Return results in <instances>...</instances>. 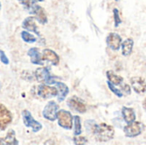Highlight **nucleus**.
<instances>
[{"mask_svg": "<svg viewBox=\"0 0 146 145\" xmlns=\"http://www.w3.org/2000/svg\"><path fill=\"white\" fill-rule=\"evenodd\" d=\"M0 61H1L4 65H8V64L9 63L7 56L5 55V53H4L3 50H0Z\"/></svg>", "mask_w": 146, "mask_h": 145, "instance_id": "nucleus-29", "label": "nucleus"}, {"mask_svg": "<svg viewBox=\"0 0 146 145\" xmlns=\"http://www.w3.org/2000/svg\"><path fill=\"white\" fill-rule=\"evenodd\" d=\"M36 2H41V1H44V0H35Z\"/></svg>", "mask_w": 146, "mask_h": 145, "instance_id": "nucleus-31", "label": "nucleus"}, {"mask_svg": "<svg viewBox=\"0 0 146 145\" xmlns=\"http://www.w3.org/2000/svg\"><path fill=\"white\" fill-rule=\"evenodd\" d=\"M12 115L10 111L2 103H0V129L5 130L12 121Z\"/></svg>", "mask_w": 146, "mask_h": 145, "instance_id": "nucleus-8", "label": "nucleus"}, {"mask_svg": "<svg viewBox=\"0 0 146 145\" xmlns=\"http://www.w3.org/2000/svg\"><path fill=\"white\" fill-rule=\"evenodd\" d=\"M30 14H33L34 15V18L41 24L44 25L47 23L48 21V19H47V15H46V13L44 11V9L40 7L39 5L38 4H35L33 9H31V11L29 12Z\"/></svg>", "mask_w": 146, "mask_h": 145, "instance_id": "nucleus-12", "label": "nucleus"}, {"mask_svg": "<svg viewBox=\"0 0 146 145\" xmlns=\"http://www.w3.org/2000/svg\"><path fill=\"white\" fill-rule=\"evenodd\" d=\"M143 107H144V109L146 110V99L144 101V103H143Z\"/></svg>", "mask_w": 146, "mask_h": 145, "instance_id": "nucleus-30", "label": "nucleus"}, {"mask_svg": "<svg viewBox=\"0 0 146 145\" xmlns=\"http://www.w3.org/2000/svg\"><path fill=\"white\" fill-rule=\"evenodd\" d=\"M106 75L108 78V81H110L111 84H113L115 85H120L123 82V78L120 75L115 74L112 71H108L106 73Z\"/></svg>", "mask_w": 146, "mask_h": 145, "instance_id": "nucleus-20", "label": "nucleus"}, {"mask_svg": "<svg viewBox=\"0 0 146 145\" xmlns=\"http://www.w3.org/2000/svg\"><path fill=\"white\" fill-rule=\"evenodd\" d=\"M56 88L58 90V94H57V100L58 102H62L66 97L68 96V91H69V89L68 87L62 82H59V81H56Z\"/></svg>", "mask_w": 146, "mask_h": 145, "instance_id": "nucleus-16", "label": "nucleus"}, {"mask_svg": "<svg viewBox=\"0 0 146 145\" xmlns=\"http://www.w3.org/2000/svg\"><path fill=\"white\" fill-rule=\"evenodd\" d=\"M68 105L70 109L79 112L80 114H84L86 111V104L82 102L81 99H80L77 97H72L68 100Z\"/></svg>", "mask_w": 146, "mask_h": 145, "instance_id": "nucleus-11", "label": "nucleus"}, {"mask_svg": "<svg viewBox=\"0 0 146 145\" xmlns=\"http://www.w3.org/2000/svg\"><path fill=\"white\" fill-rule=\"evenodd\" d=\"M0 9H1V3H0Z\"/></svg>", "mask_w": 146, "mask_h": 145, "instance_id": "nucleus-32", "label": "nucleus"}, {"mask_svg": "<svg viewBox=\"0 0 146 145\" xmlns=\"http://www.w3.org/2000/svg\"><path fill=\"white\" fill-rule=\"evenodd\" d=\"M115 1H118V0H115Z\"/></svg>", "mask_w": 146, "mask_h": 145, "instance_id": "nucleus-33", "label": "nucleus"}, {"mask_svg": "<svg viewBox=\"0 0 146 145\" xmlns=\"http://www.w3.org/2000/svg\"><path fill=\"white\" fill-rule=\"evenodd\" d=\"M74 144H85L87 143L86 138H84V137H80V135L74 138Z\"/></svg>", "mask_w": 146, "mask_h": 145, "instance_id": "nucleus-28", "label": "nucleus"}, {"mask_svg": "<svg viewBox=\"0 0 146 145\" xmlns=\"http://www.w3.org/2000/svg\"><path fill=\"white\" fill-rule=\"evenodd\" d=\"M22 27L24 29H26L27 31L28 32H34L35 34H37L38 37H41L38 30V26L35 23V18L33 17V16H29V17H27L23 22H22Z\"/></svg>", "mask_w": 146, "mask_h": 145, "instance_id": "nucleus-13", "label": "nucleus"}, {"mask_svg": "<svg viewBox=\"0 0 146 145\" xmlns=\"http://www.w3.org/2000/svg\"><path fill=\"white\" fill-rule=\"evenodd\" d=\"M0 86H1V85H0Z\"/></svg>", "mask_w": 146, "mask_h": 145, "instance_id": "nucleus-34", "label": "nucleus"}, {"mask_svg": "<svg viewBox=\"0 0 146 145\" xmlns=\"http://www.w3.org/2000/svg\"><path fill=\"white\" fill-rule=\"evenodd\" d=\"M21 116H22V120H23V123L27 127H29L33 130V132H38L42 129V125L38 122L32 115V114L30 113V111H28L27 109H25L22 111L21 113Z\"/></svg>", "mask_w": 146, "mask_h": 145, "instance_id": "nucleus-3", "label": "nucleus"}, {"mask_svg": "<svg viewBox=\"0 0 146 145\" xmlns=\"http://www.w3.org/2000/svg\"><path fill=\"white\" fill-rule=\"evenodd\" d=\"M19 144L17 139L15 138V132L13 130H10L5 138H0V144H9V145H17Z\"/></svg>", "mask_w": 146, "mask_h": 145, "instance_id": "nucleus-19", "label": "nucleus"}, {"mask_svg": "<svg viewBox=\"0 0 146 145\" xmlns=\"http://www.w3.org/2000/svg\"><path fill=\"white\" fill-rule=\"evenodd\" d=\"M107 84H108V85H109V88L111 90V91H112L115 95H116L118 97H123V93L121 92V91L120 89H117V88L115 86V85L111 84L110 81H107Z\"/></svg>", "mask_w": 146, "mask_h": 145, "instance_id": "nucleus-25", "label": "nucleus"}, {"mask_svg": "<svg viewBox=\"0 0 146 145\" xmlns=\"http://www.w3.org/2000/svg\"><path fill=\"white\" fill-rule=\"evenodd\" d=\"M34 76L37 81L46 84V85H55L56 82V77L52 76L50 73L49 69L44 67L38 68V69H36L34 73Z\"/></svg>", "mask_w": 146, "mask_h": 145, "instance_id": "nucleus-2", "label": "nucleus"}, {"mask_svg": "<svg viewBox=\"0 0 146 145\" xmlns=\"http://www.w3.org/2000/svg\"><path fill=\"white\" fill-rule=\"evenodd\" d=\"M21 37L22 38V40L27 44H33L37 41V38L34 37V35H33L32 33H30L28 31H22L21 32Z\"/></svg>", "mask_w": 146, "mask_h": 145, "instance_id": "nucleus-21", "label": "nucleus"}, {"mask_svg": "<svg viewBox=\"0 0 146 145\" xmlns=\"http://www.w3.org/2000/svg\"><path fill=\"white\" fill-rule=\"evenodd\" d=\"M18 1L20 3H21L28 10V12H30L31 9H33V7L36 4L35 0H18Z\"/></svg>", "mask_w": 146, "mask_h": 145, "instance_id": "nucleus-23", "label": "nucleus"}, {"mask_svg": "<svg viewBox=\"0 0 146 145\" xmlns=\"http://www.w3.org/2000/svg\"><path fill=\"white\" fill-rule=\"evenodd\" d=\"M37 93L42 98L48 99L54 97H57L58 90L55 86H50V85L43 84L37 87Z\"/></svg>", "mask_w": 146, "mask_h": 145, "instance_id": "nucleus-5", "label": "nucleus"}, {"mask_svg": "<svg viewBox=\"0 0 146 145\" xmlns=\"http://www.w3.org/2000/svg\"><path fill=\"white\" fill-rule=\"evenodd\" d=\"M133 40L129 38H127L125 41H123L121 43V52H122V55L125 56H128L132 54L133 52Z\"/></svg>", "mask_w": 146, "mask_h": 145, "instance_id": "nucleus-18", "label": "nucleus"}, {"mask_svg": "<svg viewBox=\"0 0 146 145\" xmlns=\"http://www.w3.org/2000/svg\"><path fill=\"white\" fill-rule=\"evenodd\" d=\"M143 129H144V126H143L142 123H140L139 121H134L133 122L128 123L124 127L123 130H124V132L127 137L134 138V137L139 136L142 132Z\"/></svg>", "mask_w": 146, "mask_h": 145, "instance_id": "nucleus-7", "label": "nucleus"}, {"mask_svg": "<svg viewBox=\"0 0 146 145\" xmlns=\"http://www.w3.org/2000/svg\"><path fill=\"white\" fill-rule=\"evenodd\" d=\"M114 20H115V26L117 27L120 24H121V18H120V13H119V10L117 9H114Z\"/></svg>", "mask_w": 146, "mask_h": 145, "instance_id": "nucleus-26", "label": "nucleus"}, {"mask_svg": "<svg viewBox=\"0 0 146 145\" xmlns=\"http://www.w3.org/2000/svg\"><path fill=\"white\" fill-rule=\"evenodd\" d=\"M27 56L30 57V61L33 64L38 66L43 65V57L38 48H31L27 51Z\"/></svg>", "mask_w": 146, "mask_h": 145, "instance_id": "nucleus-14", "label": "nucleus"}, {"mask_svg": "<svg viewBox=\"0 0 146 145\" xmlns=\"http://www.w3.org/2000/svg\"><path fill=\"white\" fill-rule=\"evenodd\" d=\"M86 126V129L88 132H92V133H95L96 132V130H97V127H98V124H96L94 121H88L85 123Z\"/></svg>", "mask_w": 146, "mask_h": 145, "instance_id": "nucleus-24", "label": "nucleus"}, {"mask_svg": "<svg viewBox=\"0 0 146 145\" xmlns=\"http://www.w3.org/2000/svg\"><path fill=\"white\" fill-rule=\"evenodd\" d=\"M42 57H43V60H45V61L51 62L52 65H54V66L58 65L59 62H60V58H59L58 55L55 51H53L50 49L44 50L43 54H42Z\"/></svg>", "mask_w": 146, "mask_h": 145, "instance_id": "nucleus-15", "label": "nucleus"}, {"mask_svg": "<svg viewBox=\"0 0 146 145\" xmlns=\"http://www.w3.org/2000/svg\"><path fill=\"white\" fill-rule=\"evenodd\" d=\"M56 119L58 121V125L67 130H70L73 127V119L74 117L72 116V115L64 109L59 110L57 112V115H56Z\"/></svg>", "mask_w": 146, "mask_h": 145, "instance_id": "nucleus-4", "label": "nucleus"}, {"mask_svg": "<svg viewBox=\"0 0 146 145\" xmlns=\"http://www.w3.org/2000/svg\"><path fill=\"white\" fill-rule=\"evenodd\" d=\"M133 91L138 94L146 93V81L142 77H133L130 79Z\"/></svg>", "mask_w": 146, "mask_h": 145, "instance_id": "nucleus-9", "label": "nucleus"}, {"mask_svg": "<svg viewBox=\"0 0 146 145\" xmlns=\"http://www.w3.org/2000/svg\"><path fill=\"white\" fill-rule=\"evenodd\" d=\"M121 114H122L124 121L127 124L136 121V115H135V112H134L133 109H132V108L123 107L122 110H121Z\"/></svg>", "mask_w": 146, "mask_h": 145, "instance_id": "nucleus-17", "label": "nucleus"}, {"mask_svg": "<svg viewBox=\"0 0 146 145\" xmlns=\"http://www.w3.org/2000/svg\"><path fill=\"white\" fill-rule=\"evenodd\" d=\"M121 37L115 32H110L106 38L107 45L113 50H118L121 45Z\"/></svg>", "mask_w": 146, "mask_h": 145, "instance_id": "nucleus-10", "label": "nucleus"}, {"mask_svg": "<svg viewBox=\"0 0 146 145\" xmlns=\"http://www.w3.org/2000/svg\"><path fill=\"white\" fill-rule=\"evenodd\" d=\"M74 135L75 136H79L82 132L80 117L78 116V115H75L74 117Z\"/></svg>", "mask_w": 146, "mask_h": 145, "instance_id": "nucleus-22", "label": "nucleus"}, {"mask_svg": "<svg viewBox=\"0 0 146 145\" xmlns=\"http://www.w3.org/2000/svg\"><path fill=\"white\" fill-rule=\"evenodd\" d=\"M58 109H59V106L57 105L56 102L50 101L43 110V116L48 121H54L56 120Z\"/></svg>", "mask_w": 146, "mask_h": 145, "instance_id": "nucleus-6", "label": "nucleus"}, {"mask_svg": "<svg viewBox=\"0 0 146 145\" xmlns=\"http://www.w3.org/2000/svg\"><path fill=\"white\" fill-rule=\"evenodd\" d=\"M94 134L96 135L98 141L108 142L114 138L115 130L111 126H109L105 123H102L100 125H98L96 132Z\"/></svg>", "mask_w": 146, "mask_h": 145, "instance_id": "nucleus-1", "label": "nucleus"}, {"mask_svg": "<svg viewBox=\"0 0 146 145\" xmlns=\"http://www.w3.org/2000/svg\"><path fill=\"white\" fill-rule=\"evenodd\" d=\"M121 91L122 93L127 94V95H130L131 94V88L127 84H121Z\"/></svg>", "mask_w": 146, "mask_h": 145, "instance_id": "nucleus-27", "label": "nucleus"}]
</instances>
